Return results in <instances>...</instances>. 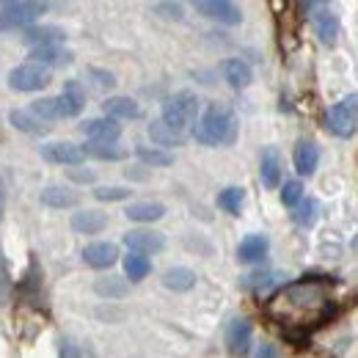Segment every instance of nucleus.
I'll use <instances>...</instances> for the list:
<instances>
[{
	"label": "nucleus",
	"instance_id": "ddd939ff",
	"mask_svg": "<svg viewBox=\"0 0 358 358\" xmlns=\"http://www.w3.org/2000/svg\"><path fill=\"white\" fill-rule=\"evenodd\" d=\"M270 251V240L265 234H248L240 245H237V259L243 265H254V262H262Z\"/></svg>",
	"mask_w": 358,
	"mask_h": 358
},
{
	"label": "nucleus",
	"instance_id": "c85d7f7f",
	"mask_svg": "<svg viewBox=\"0 0 358 358\" xmlns=\"http://www.w3.org/2000/svg\"><path fill=\"white\" fill-rule=\"evenodd\" d=\"M243 204H245V190L243 187H226L218 193V207L229 213V215H240V210H243Z\"/></svg>",
	"mask_w": 358,
	"mask_h": 358
},
{
	"label": "nucleus",
	"instance_id": "0eeeda50",
	"mask_svg": "<svg viewBox=\"0 0 358 358\" xmlns=\"http://www.w3.org/2000/svg\"><path fill=\"white\" fill-rule=\"evenodd\" d=\"M199 14L210 17V20H218L224 25H240L243 22V14L240 8L231 3V0H187Z\"/></svg>",
	"mask_w": 358,
	"mask_h": 358
},
{
	"label": "nucleus",
	"instance_id": "f8f14e48",
	"mask_svg": "<svg viewBox=\"0 0 358 358\" xmlns=\"http://www.w3.org/2000/svg\"><path fill=\"white\" fill-rule=\"evenodd\" d=\"M251 336H254V328L248 320H231L229 328H226V348L231 356H245L251 350Z\"/></svg>",
	"mask_w": 358,
	"mask_h": 358
},
{
	"label": "nucleus",
	"instance_id": "e433bc0d",
	"mask_svg": "<svg viewBox=\"0 0 358 358\" xmlns=\"http://www.w3.org/2000/svg\"><path fill=\"white\" fill-rule=\"evenodd\" d=\"M91 78H94L96 89H113V86H116L113 75H110V72H105V69H91Z\"/></svg>",
	"mask_w": 358,
	"mask_h": 358
},
{
	"label": "nucleus",
	"instance_id": "a211bd4d",
	"mask_svg": "<svg viewBox=\"0 0 358 358\" xmlns=\"http://www.w3.org/2000/svg\"><path fill=\"white\" fill-rule=\"evenodd\" d=\"M31 58L36 64H45V66H66V64H72V52L66 47H61V42H55V45H36L34 52H31Z\"/></svg>",
	"mask_w": 358,
	"mask_h": 358
},
{
	"label": "nucleus",
	"instance_id": "58836bf2",
	"mask_svg": "<svg viewBox=\"0 0 358 358\" xmlns=\"http://www.w3.org/2000/svg\"><path fill=\"white\" fill-rule=\"evenodd\" d=\"M3 213H6V190H3V182H0V221H3Z\"/></svg>",
	"mask_w": 358,
	"mask_h": 358
},
{
	"label": "nucleus",
	"instance_id": "a878e982",
	"mask_svg": "<svg viewBox=\"0 0 358 358\" xmlns=\"http://www.w3.org/2000/svg\"><path fill=\"white\" fill-rule=\"evenodd\" d=\"M152 273V262H149V257L146 254H141V251H130L127 257H124V275L130 278V281H143L146 275Z\"/></svg>",
	"mask_w": 358,
	"mask_h": 358
},
{
	"label": "nucleus",
	"instance_id": "2f4dec72",
	"mask_svg": "<svg viewBox=\"0 0 358 358\" xmlns=\"http://www.w3.org/2000/svg\"><path fill=\"white\" fill-rule=\"evenodd\" d=\"M317 210H320V204H317L314 199H301V201L295 204L292 218H295L298 226H312L314 221H317Z\"/></svg>",
	"mask_w": 358,
	"mask_h": 358
},
{
	"label": "nucleus",
	"instance_id": "bb28decb",
	"mask_svg": "<svg viewBox=\"0 0 358 358\" xmlns=\"http://www.w3.org/2000/svg\"><path fill=\"white\" fill-rule=\"evenodd\" d=\"M42 204L55 207V210H69L78 204V193L66 190V187H47V190H42Z\"/></svg>",
	"mask_w": 358,
	"mask_h": 358
},
{
	"label": "nucleus",
	"instance_id": "412c9836",
	"mask_svg": "<svg viewBox=\"0 0 358 358\" xmlns=\"http://www.w3.org/2000/svg\"><path fill=\"white\" fill-rule=\"evenodd\" d=\"M108 226V215L105 213H96V210H80L72 215V229L78 234H96Z\"/></svg>",
	"mask_w": 358,
	"mask_h": 358
},
{
	"label": "nucleus",
	"instance_id": "4468645a",
	"mask_svg": "<svg viewBox=\"0 0 358 358\" xmlns=\"http://www.w3.org/2000/svg\"><path fill=\"white\" fill-rule=\"evenodd\" d=\"M221 72H224V80L234 91L248 89V86H251V80H254V72H251V66H248L245 61H240V58H229V61H224Z\"/></svg>",
	"mask_w": 358,
	"mask_h": 358
},
{
	"label": "nucleus",
	"instance_id": "f257e3e1",
	"mask_svg": "<svg viewBox=\"0 0 358 358\" xmlns=\"http://www.w3.org/2000/svg\"><path fill=\"white\" fill-rule=\"evenodd\" d=\"M273 314L287 320V325L306 328V320H312L314 325H322L325 320H331L336 314V306L325 298L322 281L306 278V281H298V284H292L275 295Z\"/></svg>",
	"mask_w": 358,
	"mask_h": 358
},
{
	"label": "nucleus",
	"instance_id": "4be33fe9",
	"mask_svg": "<svg viewBox=\"0 0 358 358\" xmlns=\"http://www.w3.org/2000/svg\"><path fill=\"white\" fill-rule=\"evenodd\" d=\"M83 152H86V157H96V160H124L127 157V152L116 141H91L89 138Z\"/></svg>",
	"mask_w": 358,
	"mask_h": 358
},
{
	"label": "nucleus",
	"instance_id": "5701e85b",
	"mask_svg": "<svg viewBox=\"0 0 358 358\" xmlns=\"http://www.w3.org/2000/svg\"><path fill=\"white\" fill-rule=\"evenodd\" d=\"M8 122L22 130V133H34V135H42L47 130V122L42 116H36L34 110H11L8 113Z\"/></svg>",
	"mask_w": 358,
	"mask_h": 358
},
{
	"label": "nucleus",
	"instance_id": "ea45409f",
	"mask_svg": "<svg viewBox=\"0 0 358 358\" xmlns=\"http://www.w3.org/2000/svg\"><path fill=\"white\" fill-rule=\"evenodd\" d=\"M3 31H8V25H6V20L0 17V34H3Z\"/></svg>",
	"mask_w": 358,
	"mask_h": 358
},
{
	"label": "nucleus",
	"instance_id": "20e7f679",
	"mask_svg": "<svg viewBox=\"0 0 358 358\" xmlns=\"http://www.w3.org/2000/svg\"><path fill=\"white\" fill-rule=\"evenodd\" d=\"M325 127L339 138H350L358 130V94L336 102L334 108H328L325 113Z\"/></svg>",
	"mask_w": 358,
	"mask_h": 358
},
{
	"label": "nucleus",
	"instance_id": "4c0bfd02",
	"mask_svg": "<svg viewBox=\"0 0 358 358\" xmlns=\"http://www.w3.org/2000/svg\"><path fill=\"white\" fill-rule=\"evenodd\" d=\"M66 177L72 179V182H94V174H91V171H75V169H69Z\"/></svg>",
	"mask_w": 358,
	"mask_h": 358
},
{
	"label": "nucleus",
	"instance_id": "6ab92c4d",
	"mask_svg": "<svg viewBox=\"0 0 358 358\" xmlns=\"http://www.w3.org/2000/svg\"><path fill=\"white\" fill-rule=\"evenodd\" d=\"M314 31H317V36H320L322 45L334 47L336 45V36H339V20H336V14L328 11V8L317 11L314 14Z\"/></svg>",
	"mask_w": 358,
	"mask_h": 358
},
{
	"label": "nucleus",
	"instance_id": "7c9ffc66",
	"mask_svg": "<svg viewBox=\"0 0 358 358\" xmlns=\"http://www.w3.org/2000/svg\"><path fill=\"white\" fill-rule=\"evenodd\" d=\"M135 157H138L143 166H171V163H174V155H171V152L155 149V146H138V149H135Z\"/></svg>",
	"mask_w": 358,
	"mask_h": 358
},
{
	"label": "nucleus",
	"instance_id": "f3484780",
	"mask_svg": "<svg viewBox=\"0 0 358 358\" xmlns=\"http://www.w3.org/2000/svg\"><path fill=\"white\" fill-rule=\"evenodd\" d=\"M83 133L89 135L91 141H119L122 135V124L119 119L113 116H105V119H89L83 124Z\"/></svg>",
	"mask_w": 358,
	"mask_h": 358
},
{
	"label": "nucleus",
	"instance_id": "f03ea898",
	"mask_svg": "<svg viewBox=\"0 0 358 358\" xmlns=\"http://www.w3.org/2000/svg\"><path fill=\"white\" fill-rule=\"evenodd\" d=\"M193 138L204 146H229L237 141V119L226 105H207V110L193 124Z\"/></svg>",
	"mask_w": 358,
	"mask_h": 358
},
{
	"label": "nucleus",
	"instance_id": "c756f323",
	"mask_svg": "<svg viewBox=\"0 0 358 358\" xmlns=\"http://www.w3.org/2000/svg\"><path fill=\"white\" fill-rule=\"evenodd\" d=\"M22 39L28 45H55V42H64V31L61 28H31V25H25Z\"/></svg>",
	"mask_w": 358,
	"mask_h": 358
},
{
	"label": "nucleus",
	"instance_id": "39448f33",
	"mask_svg": "<svg viewBox=\"0 0 358 358\" xmlns=\"http://www.w3.org/2000/svg\"><path fill=\"white\" fill-rule=\"evenodd\" d=\"M52 83V75L45 64H22V66H14L8 72V89L22 91V94H34V91H42Z\"/></svg>",
	"mask_w": 358,
	"mask_h": 358
},
{
	"label": "nucleus",
	"instance_id": "cd10ccee",
	"mask_svg": "<svg viewBox=\"0 0 358 358\" xmlns=\"http://www.w3.org/2000/svg\"><path fill=\"white\" fill-rule=\"evenodd\" d=\"M105 113L113 116V119H138L141 116V108L138 102L130 96H113L105 102Z\"/></svg>",
	"mask_w": 358,
	"mask_h": 358
},
{
	"label": "nucleus",
	"instance_id": "dca6fc26",
	"mask_svg": "<svg viewBox=\"0 0 358 358\" xmlns=\"http://www.w3.org/2000/svg\"><path fill=\"white\" fill-rule=\"evenodd\" d=\"M292 160H295V171H298L301 177H312L314 171H317V163H320V149H317V143L301 141V143L295 146Z\"/></svg>",
	"mask_w": 358,
	"mask_h": 358
},
{
	"label": "nucleus",
	"instance_id": "aec40b11",
	"mask_svg": "<svg viewBox=\"0 0 358 358\" xmlns=\"http://www.w3.org/2000/svg\"><path fill=\"white\" fill-rule=\"evenodd\" d=\"M124 215L135 224H155L166 215V207L160 201H135L124 210Z\"/></svg>",
	"mask_w": 358,
	"mask_h": 358
},
{
	"label": "nucleus",
	"instance_id": "393cba45",
	"mask_svg": "<svg viewBox=\"0 0 358 358\" xmlns=\"http://www.w3.org/2000/svg\"><path fill=\"white\" fill-rule=\"evenodd\" d=\"M149 138H152L157 146H163V149H169V146H182V143H185V133L171 130V127H169L163 119L149 124Z\"/></svg>",
	"mask_w": 358,
	"mask_h": 358
},
{
	"label": "nucleus",
	"instance_id": "9d476101",
	"mask_svg": "<svg viewBox=\"0 0 358 358\" xmlns=\"http://www.w3.org/2000/svg\"><path fill=\"white\" fill-rule=\"evenodd\" d=\"M31 110H34L36 116H42L45 122H61V119H75V116H78V113L72 110V105L66 102V96H64V94L36 99V102L31 105Z\"/></svg>",
	"mask_w": 358,
	"mask_h": 358
},
{
	"label": "nucleus",
	"instance_id": "423d86ee",
	"mask_svg": "<svg viewBox=\"0 0 358 358\" xmlns=\"http://www.w3.org/2000/svg\"><path fill=\"white\" fill-rule=\"evenodd\" d=\"M45 11H47L45 0H11V3H6V8H0V17L6 20V25L11 31V28L34 25Z\"/></svg>",
	"mask_w": 358,
	"mask_h": 358
},
{
	"label": "nucleus",
	"instance_id": "2eb2a0df",
	"mask_svg": "<svg viewBox=\"0 0 358 358\" xmlns=\"http://www.w3.org/2000/svg\"><path fill=\"white\" fill-rule=\"evenodd\" d=\"M259 177H262V185L268 190H275L278 182H281V155L275 146H268L262 149V160H259Z\"/></svg>",
	"mask_w": 358,
	"mask_h": 358
},
{
	"label": "nucleus",
	"instance_id": "a19ab883",
	"mask_svg": "<svg viewBox=\"0 0 358 358\" xmlns=\"http://www.w3.org/2000/svg\"><path fill=\"white\" fill-rule=\"evenodd\" d=\"M0 3H11V0H0Z\"/></svg>",
	"mask_w": 358,
	"mask_h": 358
},
{
	"label": "nucleus",
	"instance_id": "b1692460",
	"mask_svg": "<svg viewBox=\"0 0 358 358\" xmlns=\"http://www.w3.org/2000/svg\"><path fill=\"white\" fill-rule=\"evenodd\" d=\"M163 287L171 292H187L196 287V273L187 268H171L163 273Z\"/></svg>",
	"mask_w": 358,
	"mask_h": 358
},
{
	"label": "nucleus",
	"instance_id": "c9c22d12",
	"mask_svg": "<svg viewBox=\"0 0 358 358\" xmlns=\"http://www.w3.org/2000/svg\"><path fill=\"white\" fill-rule=\"evenodd\" d=\"M130 193L133 190H127V187H96L94 199L96 201H124V199H130Z\"/></svg>",
	"mask_w": 358,
	"mask_h": 358
},
{
	"label": "nucleus",
	"instance_id": "1a4fd4ad",
	"mask_svg": "<svg viewBox=\"0 0 358 358\" xmlns=\"http://www.w3.org/2000/svg\"><path fill=\"white\" fill-rule=\"evenodd\" d=\"M124 245L130 251H141V254L152 257V254H160L166 248V237L160 231H152V229H133L124 234Z\"/></svg>",
	"mask_w": 358,
	"mask_h": 358
},
{
	"label": "nucleus",
	"instance_id": "f704fd0d",
	"mask_svg": "<svg viewBox=\"0 0 358 358\" xmlns=\"http://www.w3.org/2000/svg\"><path fill=\"white\" fill-rule=\"evenodd\" d=\"M301 199H303V185H301L298 179L284 182V187H281V204H284V207H295Z\"/></svg>",
	"mask_w": 358,
	"mask_h": 358
},
{
	"label": "nucleus",
	"instance_id": "7ed1b4c3",
	"mask_svg": "<svg viewBox=\"0 0 358 358\" xmlns=\"http://www.w3.org/2000/svg\"><path fill=\"white\" fill-rule=\"evenodd\" d=\"M196 116H199V96L193 91H177L171 94L166 102H163V122L177 130V133H185L187 127L196 124Z\"/></svg>",
	"mask_w": 358,
	"mask_h": 358
},
{
	"label": "nucleus",
	"instance_id": "473e14b6",
	"mask_svg": "<svg viewBox=\"0 0 358 358\" xmlns=\"http://www.w3.org/2000/svg\"><path fill=\"white\" fill-rule=\"evenodd\" d=\"M94 292L102 298H122V295H127V284H122V278L110 275V278H99L94 284Z\"/></svg>",
	"mask_w": 358,
	"mask_h": 358
},
{
	"label": "nucleus",
	"instance_id": "72a5a7b5",
	"mask_svg": "<svg viewBox=\"0 0 358 358\" xmlns=\"http://www.w3.org/2000/svg\"><path fill=\"white\" fill-rule=\"evenodd\" d=\"M61 94L66 96V102L72 105V110H75V113H80V110L86 108V91L80 89L75 80H69V83L64 86V91H61Z\"/></svg>",
	"mask_w": 358,
	"mask_h": 358
},
{
	"label": "nucleus",
	"instance_id": "6e6552de",
	"mask_svg": "<svg viewBox=\"0 0 358 358\" xmlns=\"http://www.w3.org/2000/svg\"><path fill=\"white\" fill-rule=\"evenodd\" d=\"M42 157L47 163H58V166H80L86 160L83 146L69 143V141H52L42 146Z\"/></svg>",
	"mask_w": 358,
	"mask_h": 358
},
{
	"label": "nucleus",
	"instance_id": "9b49d317",
	"mask_svg": "<svg viewBox=\"0 0 358 358\" xmlns=\"http://www.w3.org/2000/svg\"><path fill=\"white\" fill-rule=\"evenodd\" d=\"M83 262L94 270L113 268V265L119 262V245L105 243V240H99V243H89V245L83 248Z\"/></svg>",
	"mask_w": 358,
	"mask_h": 358
}]
</instances>
